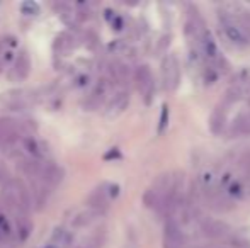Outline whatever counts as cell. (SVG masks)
Listing matches in <instances>:
<instances>
[{
  "label": "cell",
  "instance_id": "1",
  "mask_svg": "<svg viewBox=\"0 0 250 248\" xmlns=\"http://www.w3.org/2000/svg\"><path fill=\"white\" fill-rule=\"evenodd\" d=\"M196 39H198L199 50H201V53H203V57L206 58V61L209 63L213 68H216V70L220 68L225 63V60H223V55H221L220 48H218L216 41H214L213 34L208 29H204V27H199V29H196Z\"/></svg>",
  "mask_w": 250,
  "mask_h": 248
},
{
  "label": "cell",
  "instance_id": "2",
  "mask_svg": "<svg viewBox=\"0 0 250 248\" xmlns=\"http://www.w3.org/2000/svg\"><path fill=\"white\" fill-rule=\"evenodd\" d=\"M220 24L221 29H223L225 36L230 43H233L235 46H247L250 43L249 41V34L230 14L227 12H220Z\"/></svg>",
  "mask_w": 250,
  "mask_h": 248
},
{
  "label": "cell",
  "instance_id": "3",
  "mask_svg": "<svg viewBox=\"0 0 250 248\" xmlns=\"http://www.w3.org/2000/svg\"><path fill=\"white\" fill-rule=\"evenodd\" d=\"M162 82L168 92H174L181 83V65L175 55H167L162 61Z\"/></svg>",
  "mask_w": 250,
  "mask_h": 248
},
{
  "label": "cell",
  "instance_id": "4",
  "mask_svg": "<svg viewBox=\"0 0 250 248\" xmlns=\"http://www.w3.org/2000/svg\"><path fill=\"white\" fill-rule=\"evenodd\" d=\"M135 82L138 87L140 94L143 95L146 104L151 102V97H153V90H155V82H153V75L150 72V66L146 65H140L135 72Z\"/></svg>",
  "mask_w": 250,
  "mask_h": 248
},
{
  "label": "cell",
  "instance_id": "5",
  "mask_svg": "<svg viewBox=\"0 0 250 248\" xmlns=\"http://www.w3.org/2000/svg\"><path fill=\"white\" fill-rule=\"evenodd\" d=\"M184 245V231L182 225L175 218H168L164 229V248H182Z\"/></svg>",
  "mask_w": 250,
  "mask_h": 248
},
{
  "label": "cell",
  "instance_id": "6",
  "mask_svg": "<svg viewBox=\"0 0 250 248\" xmlns=\"http://www.w3.org/2000/svg\"><path fill=\"white\" fill-rule=\"evenodd\" d=\"M19 138V128H17L16 121L2 117L0 119V146L2 148H14Z\"/></svg>",
  "mask_w": 250,
  "mask_h": 248
},
{
  "label": "cell",
  "instance_id": "7",
  "mask_svg": "<svg viewBox=\"0 0 250 248\" xmlns=\"http://www.w3.org/2000/svg\"><path fill=\"white\" fill-rule=\"evenodd\" d=\"M109 90H111V83H109L107 78H99L96 82V85H94L92 92L89 94V97H87V102L85 106L89 107V109H97V107L101 106L102 102L105 100V97H107Z\"/></svg>",
  "mask_w": 250,
  "mask_h": 248
},
{
  "label": "cell",
  "instance_id": "8",
  "mask_svg": "<svg viewBox=\"0 0 250 248\" xmlns=\"http://www.w3.org/2000/svg\"><path fill=\"white\" fill-rule=\"evenodd\" d=\"M128 104H129V94L126 92V90H119V92H116L114 95L111 97L109 104L105 106L104 114L109 117V119H114V117H118L119 114L125 113Z\"/></svg>",
  "mask_w": 250,
  "mask_h": 248
},
{
  "label": "cell",
  "instance_id": "9",
  "mask_svg": "<svg viewBox=\"0 0 250 248\" xmlns=\"http://www.w3.org/2000/svg\"><path fill=\"white\" fill-rule=\"evenodd\" d=\"M29 70H31V60H29V55L26 51H21L17 55V58L14 60V65H12V78L21 82L24 80L27 75H29Z\"/></svg>",
  "mask_w": 250,
  "mask_h": 248
},
{
  "label": "cell",
  "instance_id": "10",
  "mask_svg": "<svg viewBox=\"0 0 250 248\" xmlns=\"http://www.w3.org/2000/svg\"><path fill=\"white\" fill-rule=\"evenodd\" d=\"M201 229L206 236L211 238H221V236L228 235V228L220 221H214V219H203L201 221Z\"/></svg>",
  "mask_w": 250,
  "mask_h": 248
},
{
  "label": "cell",
  "instance_id": "11",
  "mask_svg": "<svg viewBox=\"0 0 250 248\" xmlns=\"http://www.w3.org/2000/svg\"><path fill=\"white\" fill-rule=\"evenodd\" d=\"M21 145H22L24 152H26L29 156H33L34 160H43L44 152H43V148H41V143L38 141L36 138L24 134L22 138H21Z\"/></svg>",
  "mask_w": 250,
  "mask_h": 248
},
{
  "label": "cell",
  "instance_id": "12",
  "mask_svg": "<svg viewBox=\"0 0 250 248\" xmlns=\"http://www.w3.org/2000/svg\"><path fill=\"white\" fill-rule=\"evenodd\" d=\"M231 133L238 136H249L250 134V109L240 113L235 117L233 124H231Z\"/></svg>",
  "mask_w": 250,
  "mask_h": 248
},
{
  "label": "cell",
  "instance_id": "13",
  "mask_svg": "<svg viewBox=\"0 0 250 248\" xmlns=\"http://www.w3.org/2000/svg\"><path fill=\"white\" fill-rule=\"evenodd\" d=\"M109 199L111 197H109V194H107V187H105V191H102V189H96L89 197V208L96 209V211H99V212H104L105 208H107Z\"/></svg>",
  "mask_w": 250,
  "mask_h": 248
},
{
  "label": "cell",
  "instance_id": "14",
  "mask_svg": "<svg viewBox=\"0 0 250 248\" xmlns=\"http://www.w3.org/2000/svg\"><path fill=\"white\" fill-rule=\"evenodd\" d=\"M31 231H33V223L27 218V214H19L17 216V228H16V235H17V242L24 243L29 238Z\"/></svg>",
  "mask_w": 250,
  "mask_h": 248
},
{
  "label": "cell",
  "instance_id": "15",
  "mask_svg": "<svg viewBox=\"0 0 250 248\" xmlns=\"http://www.w3.org/2000/svg\"><path fill=\"white\" fill-rule=\"evenodd\" d=\"M73 242V235L70 231H66L65 228H56L55 231H53L51 238L48 243H51V245H55L56 248H68L72 245Z\"/></svg>",
  "mask_w": 250,
  "mask_h": 248
},
{
  "label": "cell",
  "instance_id": "16",
  "mask_svg": "<svg viewBox=\"0 0 250 248\" xmlns=\"http://www.w3.org/2000/svg\"><path fill=\"white\" fill-rule=\"evenodd\" d=\"M102 212L96 211V209H87V211L80 212V214L75 216L73 219V228H83V226H89L97 216H101Z\"/></svg>",
  "mask_w": 250,
  "mask_h": 248
},
{
  "label": "cell",
  "instance_id": "17",
  "mask_svg": "<svg viewBox=\"0 0 250 248\" xmlns=\"http://www.w3.org/2000/svg\"><path fill=\"white\" fill-rule=\"evenodd\" d=\"M167 126H168V106L164 104L160 111V121H158V134H162L167 129Z\"/></svg>",
  "mask_w": 250,
  "mask_h": 248
},
{
  "label": "cell",
  "instance_id": "18",
  "mask_svg": "<svg viewBox=\"0 0 250 248\" xmlns=\"http://www.w3.org/2000/svg\"><path fill=\"white\" fill-rule=\"evenodd\" d=\"M0 231H2L3 235L7 236V238H9V236L12 235V233H16V231L12 229V226H10L9 218H7V216H3L2 212H0Z\"/></svg>",
  "mask_w": 250,
  "mask_h": 248
},
{
  "label": "cell",
  "instance_id": "19",
  "mask_svg": "<svg viewBox=\"0 0 250 248\" xmlns=\"http://www.w3.org/2000/svg\"><path fill=\"white\" fill-rule=\"evenodd\" d=\"M21 10H22L24 14H27V16H34V14L40 12V7L34 2H24V3H21Z\"/></svg>",
  "mask_w": 250,
  "mask_h": 248
},
{
  "label": "cell",
  "instance_id": "20",
  "mask_svg": "<svg viewBox=\"0 0 250 248\" xmlns=\"http://www.w3.org/2000/svg\"><path fill=\"white\" fill-rule=\"evenodd\" d=\"M242 22H244V29L247 31V34H250V10L249 12H244V16H242Z\"/></svg>",
  "mask_w": 250,
  "mask_h": 248
},
{
  "label": "cell",
  "instance_id": "21",
  "mask_svg": "<svg viewBox=\"0 0 250 248\" xmlns=\"http://www.w3.org/2000/svg\"><path fill=\"white\" fill-rule=\"evenodd\" d=\"M109 50L111 51H123L125 50V43H123V41H114V43H111L109 44Z\"/></svg>",
  "mask_w": 250,
  "mask_h": 248
},
{
  "label": "cell",
  "instance_id": "22",
  "mask_svg": "<svg viewBox=\"0 0 250 248\" xmlns=\"http://www.w3.org/2000/svg\"><path fill=\"white\" fill-rule=\"evenodd\" d=\"M107 194H109V197H111V199L118 197V194H119V187H118V186H107Z\"/></svg>",
  "mask_w": 250,
  "mask_h": 248
},
{
  "label": "cell",
  "instance_id": "23",
  "mask_svg": "<svg viewBox=\"0 0 250 248\" xmlns=\"http://www.w3.org/2000/svg\"><path fill=\"white\" fill-rule=\"evenodd\" d=\"M118 156H119V152H118V150L114 148V150H112L111 153H107V155H105L104 158H105V160H111V158H118Z\"/></svg>",
  "mask_w": 250,
  "mask_h": 248
},
{
  "label": "cell",
  "instance_id": "24",
  "mask_svg": "<svg viewBox=\"0 0 250 248\" xmlns=\"http://www.w3.org/2000/svg\"><path fill=\"white\" fill-rule=\"evenodd\" d=\"M112 26H114V29H123V19L121 17H116L114 19V22H112Z\"/></svg>",
  "mask_w": 250,
  "mask_h": 248
}]
</instances>
